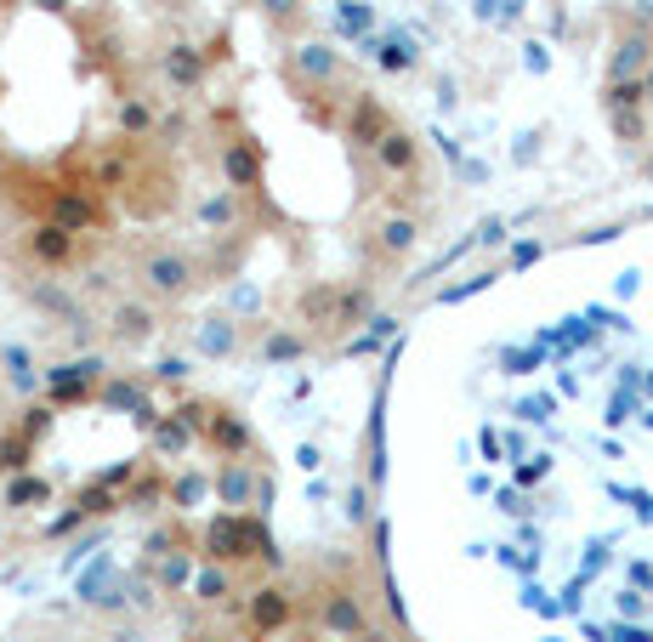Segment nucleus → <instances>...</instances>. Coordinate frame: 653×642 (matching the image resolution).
<instances>
[{"label": "nucleus", "instance_id": "nucleus-8", "mask_svg": "<svg viewBox=\"0 0 653 642\" xmlns=\"http://www.w3.org/2000/svg\"><path fill=\"white\" fill-rule=\"evenodd\" d=\"M262 7H267L273 17H279V23H285V17H296V0H262Z\"/></svg>", "mask_w": 653, "mask_h": 642}, {"label": "nucleus", "instance_id": "nucleus-4", "mask_svg": "<svg viewBox=\"0 0 653 642\" xmlns=\"http://www.w3.org/2000/svg\"><path fill=\"white\" fill-rule=\"evenodd\" d=\"M375 165L387 171V177H415V165H420V148L410 131H392L381 148H375Z\"/></svg>", "mask_w": 653, "mask_h": 642}, {"label": "nucleus", "instance_id": "nucleus-3", "mask_svg": "<svg viewBox=\"0 0 653 642\" xmlns=\"http://www.w3.org/2000/svg\"><path fill=\"white\" fill-rule=\"evenodd\" d=\"M142 279H148V290H154V295H183L193 285V267H188V256L160 251V256L142 262Z\"/></svg>", "mask_w": 653, "mask_h": 642}, {"label": "nucleus", "instance_id": "nucleus-9", "mask_svg": "<svg viewBox=\"0 0 653 642\" xmlns=\"http://www.w3.org/2000/svg\"><path fill=\"white\" fill-rule=\"evenodd\" d=\"M0 171H7V154H0Z\"/></svg>", "mask_w": 653, "mask_h": 642}, {"label": "nucleus", "instance_id": "nucleus-7", "mask_svg": "<svg viewBox=\"0 0 653 642\" xmlns=\"http://www.w3.org/2000/svg\"><path fill=\"white\" fill-rule=\"evenodd\" d=\"M97 369H103V364H80V381H91V376H97ZM52 381H58V387H68V381H74V364H63V369H58V376H52Z\"/></svg>", "mask_w": 653, "mask_h": 642}, {"label": "nucleus", "instance_id": "nucleus-1", "mask_svg": "<svg viewBox=\"0 0 653 642\" xmlns=\"http://www.w3.org/2000/svg\"><path fill=\"white\" fill-rule=\"evenodd\" d=\"M477 461L580 466V489L489 501L494 563L545 642H653V256L500 341Z\"/></svg>", "mask_w": 653, "mask_h": 642}, {"label": "nucleus", "instance_id": "nucleus-2", "mask_svg": "<svg viewBox=\"0 0 653 642\" xmlns=\"http://www.w3.org/2000/svg\"><path fill=\"white\" fill-rule=\"evenodd\" d=\"M23 251H29L40 267H63L74 262V251H80V239H74L68 228H58V222H35L29 239H23Z\"/></svg>", "mask_w": 653, "mask_h": 642}, {"label": "nucleus", "instance_id": "nucleus-5", "mask_svg": "<svg viewBox=\"0 0 653 642\" xmlns=\"http://www.w3.org/2000/svg\"><path fill=\"white\" fill-rule=\"evenodd\" d=\"M199 68H205V63H199L193 46H171V52H165V74H171V86H199Z\"/></svg>", "mask_w": 653, "mask_h": 642}, {"label": "nucleus", "instance_id": "nucleus-6", "mask_svg": "<svg viewBox=\"0 0 653 642\" xmlns=\"http://www.w3.org/2000/svg\"><path fill=\"white\" fill-rule=\"evenodd\" d=\"M120 126L131 131V137H142L148 126H154V109H148L142 97H125V103H120Z\"/></svg>", "mask_w": 653, "mask_h": 642}]
</instances>
